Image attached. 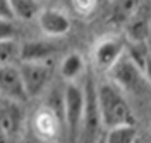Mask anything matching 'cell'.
I'll return each mask as SVG.
<instances>
[{
  "mask_svg": "<svg viewBox=\"0 0 151 143\" xmlns=\"http://www.w3.org/2000/svg\"><path fill=\"white\" fill-rule=\"evenodd\" d=\"M100 123L103 128H113L120 124H136L131 105L127 104L122 90L113 83H103L96 88Z\"/></svg>",
  "mask_w": 151,
  "mask_h": 143,
  "instance_id": "obj_1",
  "label": "cell"
},
{
  "mask_svg": "<svg viewBox=\"0 0 151 143\" xmlns=\"http://www.w3.org/2000/svg\"><path fill=\"white\" fill-rule=\"evenodd\" d=\"M83 115H84V90L70 81L62 95V119L72 140L79 136Z\"/></svg>",
  "mask_w": 151,
  "mask_h": 143,
  "instance_id": "obj_2",
  "label": "cell"
},
{
  "mask_svg": "<svg viewBox=\"0 0 151 143\" xmlns=\"http://www.w3.org/2000/svg\"><path fill=\"white\" fill-rule=\"evenodd\" d=\"M21 79L29 97L40 95L50 78V64L47 60H22L19 66Z\"/></svg>",
  "mask_w": 151,
  "mask_h": 143,
  "instance_id": "obj_3",
  "label": "cell"
},
{
  "mask_svg": "<svg viewBox=\"0 0 151 143\" xmlns=\"http://www.w3.org/2000/svg\"><path fill=\"white\" fill-rule=\"evenodd\" d=\"M21 102L0 97V140H16L24 124V112Z\"/></svg>",
  "mask_w": 151,
  "mask_h": 143,
  "instance_id": "obj_4",
  "label": "cell"
},
{
  "mask_svg": "<svg viewBox=\"0 0 151 143\" xmlns=\"http://www.w3.org/2000/svg\"><path fill=\"white\" fill-rule=\"evenodd\" d=\"M106 73H110L112 83L117 85L120 90H137L142 79V74H144L141 69L129 59V55L125 52Z\"/></svg>",
  "mask_w": 151,
  "mask_h": 143,
  "instance_id": "obj_5",
  "label": "cell"
},
{
  "mask_svg": "<svg viewBox=\"0 0 151 143\" xmlns=\"http://www.w3.org/2000/svg\"><path fill=\"white\" fill-rule=\"evenodd\" d=\"M125 45L127 43L119 36H105V38H101L93 50V60L96 69L108 71L124 55Z\"/></svg>",
  "mask_w": 151,
  "mask_h": 143,
  "instance_id": "obj_6",
  "label": "cell"
},
{
  "mask_svg": "<svg viewBox=\"0 0 151 143\" xmlns=\"http://www.w3.org/2000/svg\"><path fill=\"white\" fill-rule=\"evenodd\" d=\"M100 112H98V100H96V88L89 81L84 90V115H83V124H81V131L79 134H84L89 138V142H93L100 133Z\"/></svg>",
  "mask_w": 151,
  "mask_h": 143,
  "instance_id": "obj_7",
  "label": "cell"
},
{
  "mask_svg": "<svg viewBox=\"0 0 151 143\" xmlns=\"http://www.w3.org/2000/svg\"><path fill=\"white\" fill-rule=\"evenodd\" d=\"M0 97L16 100V102H24L28 98L19 67H16L14 64L0 66Z\"/></svg>",
  "mask_w": 151,
  "mask_h": 143,
  "instance_id": "obj_8",
  "label": "cell"
},
{
  "mask_svg": "<svg viewBox=\"0 0 151 143\" xmlns=\"http://www.w3.org/2000/svg\"><path fill=\"white\" fill-rule=\"evenodd\" d=\"M38 24L48 36H62L70 29V19L58 9H45L38 12Z\"/></svg>",
  "mask_w": 151,
  "mask_h": 143,
  "instance_id": "obj_9",
  "label": "cell"
},
{
  "mask_svg": "<svg viewBox=\"0 0 151 143\" xmlns=\"http://www.w3.org/2000/svg\"><path fill=\"white\" fill-rule=\"evenodd\" d=\"M60 123H64V121L58 117V112L55 109L45 107V109L36 112L35 119H33V128H35V131L40 138L53 140L60 133Z\"/></svg>",
  "mask_w": 151,
  "mask_h": 143,
  "instance_id": "obj_10",
  "label": "cell"
},
{
  "mask_svg": "<svg viewBox=\"0 0 151 143\" xmlns=\"http://www.w3.org/2000/svg\"><path fill=\"white\" fill-rule=\"evenodd\" d=\"M12 16L22 21H29L36 17L40 12V0H9Z\"/></svg>",
  "mask_w": 151,
  "mask_h": 143,
  "instance_id": "obj_11",
  "label": "cell"
},
{
  "mask_svg": "<svg viewBox=\"0 0 151 143\" xmlns=\"http://www.w3.org/2000/svg\"><path fill=\"white\" fill-rule=\"evenodd\" d=\"M52 55V47L43 41H33L19 48V57L22 60H45Z\"/></svg>",
  "mask_w": 151,
  "mask_h": 143,
  "instance_id": "obj_12",
  "label": "cell"
},
{
  "mask_svg": "<svg viewBox=\"0 0 151 143\" xmlns=\"http://www.w3.org/2000/svg\"><path fill=\"white\" fill-rule=\"evenodd\" d=\"M136 136H137L136 124H120V126L108 128L106 142H110V143H131L136 140Z\"/></svg>",
  "mask_w": 151,
  "mask_h": 143,
  "instance_id": "obj_13",
  "label": "cell"
},
{
  "mask_svg": "<svg viewBox=\"0 0 151 143\" xmlns=\"http://www.w3.org/2000/svg\"><path fill=\"white\" fill-rule=\"evenodd\" d=\"M84 71V59L81 57L79 54H69L64 60H62V66H60V73L62 76L69 79V81H74L77 76H81V73Z\"/></svg>",
  "mask_w": 151,
  "mask_h": 143,
  "instance_id": "obj_14",
  "label": "cell"
},
{
  "mask_svg": "<svg viewBox=\"0 0 151 143\" xmlns=\"http://www.w3.org/2000/svg\"><path fill=\"white\" fill-rule=\"evenodd\" d=\"M19 48L16 40H0V66L12 64L19 57Z\"/></svg>",
  "mask_w": 151,
  "mask_h": 143,
  "instance_id": "obj_15",
  "label": "cell"
},
{
  "mask_svg": "<svg viewBox=\"0 0 151 143\" xmlns=\"http://www.w3.org/2000/svg\"><path fill=\"white\" fill-rule=\"evenodd\" d=\"M137 7H139V2H137V0H119L117 9H115L117 19L127 21L132 14L137 10Z\"/></svg>",
  "mask_w": 151,
  "mask_h": 143,
  "instance_id": "obj_16",
  "label": "cell"
},
{
  "mask_svg": "<svg viewBox=\"0 0 151 143\" xmlns=\"http://www.w3.org/2000/svg\"><path fill=\"white\" fill-rule=\"evenodd\" d=\"M0 40H16V26L9 17H0Z\"/></svg>",
  "mask_w": 151,
  "mask_h": 143,
  "instance_id": "obj_17",
  "label": "cell"
},
{
  "mask_svg": "<svg viewBox=\"0 0 151 143\" xmlns=\"http://www.w3.org/2000/svg\"><path fill=\"white\" fill-rule=\"evenodd\" d=\"M72 5H74V9L77 10L79 14L88 16V14H91L93 9L96 7V0H72Z\"/></svg>",
  "mask_w": 151,
  "mask_h": 143,
  "instance_id": "obj_18",
  "label": "cell"
},
{
  "mask_svg": "<svg viewBox=\"0 0 151 143\" xmlns=\"http://www.w3.org/2000/svg\"><path fill=\"white\" fill-rule=\"evenodd\" d=\"M0 17H9V19H14L12 10H10V5H9V0H0Z\"/></svg>",
  "mask_w": 151,
  "mask_h": 143,
  "instance_id": "obj_19",
  "label": "cell"
},
{
  "mask_svg": "<svg viewBox=\"0 0 151 143\" xmlns=\"http://www.w3.org/2000/svg\"><path fill=\"white\" fill-rule=\"evenodd\" d=\"M40 2H41V0H40Z\"/></svg>",
  "mask_w": 151,
  "mask_h": 143,
  "instance_id": "obj_20",
  "label": "cell"
}]
</instances>
